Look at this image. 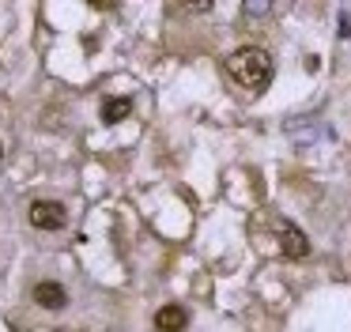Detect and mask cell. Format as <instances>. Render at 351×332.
<instances>
[{"instance_id": "1", "label": "cell", "mask_w": 351, "mask_h": 332, "mask_svg": "<svg viewBox=\"0 0 351 332\" xmlns=\"http://www.w3.org/2000/svg\"><path fill=\"white\" fill-rule=\"evenodd\" d=\"M227 72L238 87L245 91H265L272 83V57L257 45H245V49H234L227 57Z\"/></svg>"}, {"instance_id": "2", "label": "cell", "mask_w": 351, "mask_h": 332, "mask_svg": "<svg viewBox=\"0 0 351 332\" xmlns=\"http://www.w3.org/2000/svg\"><path fill=\"white\" fill-rule=\"evenodd\" d=\"M280 253L291 257V261H302L306 253H310V238H306L302 230H298L295 223H280Z\"/></svg>"}, {"instance_id": "3", "label": "cell", "mask_w": 351, "mask_h": 332, "mask_svg": "<svg viewBox=\"0 0 351 332\" xmlns=\"http://www.w3.org/2000/svg\"><path fill=\"white\" fill-rule=\"evenodd\" d=\"M31 223L38 230H57L64 223V208L57 200H34L31 204Z\"/></svg>"}, {"instance_id": "4", "label": "cell", "mask_w": 351, "mask_h": 332, "mask_svg": "<svg viewBox=\"0 0 351 332\" xmlns=\"http://www.w3.org/2000/svg\"><path fill=\"white\" fill-rule=\"evenodd\" d=\"M34 302H38L42 309H61L64 302H69V294H64V287L57 283V279H42V283L34 287Z\"/></svg>"}, {"instance_id": "5", "label": "cell", "mask_w": 351, "mask_h": 332, "mask_svg": "<svg viewBox=\"0 0 351 332\" xmlns=\"http://www.w3.org/2000/svg\"><path fill=\"white\" fill-rule=\"evenodd\" d=\"M185 324H189V313H185L182 306H174V302L155 313V329H159V332H182Z\"/></svg>"}, {"instance_id": "6", "label": "cell", "mask_w": 351, "mask_h": 332, "mask_svg": "<svg viewBox=\"0 0 351 332\" xmlns=\"http://www.w3.org/2000/svg\"><path fill=\"white\" fill-rule=\"evenodd\" d=\"M129 110H132L129 98H106V102H102V121H106V125H117V121L129 117Z\"/></svg>"}, {"instance_id": "7", "label": "cell", "mask_w": 351, "mask_h": 332, "mask_svg": "<svg viewBox=\"0 0 351 332\" xmlns=\"http://www.w3.org/2000/svg\"><path fill=\"white\" fill-rule=\"evenodd\" d=\"M0 158H4V147H0Z\"/></svg>"}]
</instances>
